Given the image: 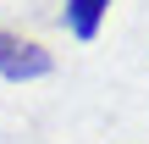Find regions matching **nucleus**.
Instances as JSON below:
<instances>
[{
	"label": "nucleus",
	"instance_id": "nucleus-1",
	"mask_svg": "<svg viewBox=\"0 0 149 144\" xmlns=\"http://www.w3.org/2000/svg\"><path fill=\"white\" fill-rule=\"evenodd\" d=\"M55 55L39 44V39H17V33H0V78L6 83H33V78H50Z\"/></svg>",
	"mask_w": 149,
	"mask_h": 144
},
{
	"label": "nucleus",
	"instance_id": "nucleus-2",
	"mask_svg": "<svg viewBox=\"0 0 149 144\" xmlns=\"http://www.w3.org/2000/svg\"><path fill=\"white\" fill-rule=\"evenodd\" d=\"M105 11H111V0H66V11H61V22H66V33L72 39H100V28H105Z\"/></svg>",
	"mask_w": 149,
	"mask_h": 144
}]
</instances>
